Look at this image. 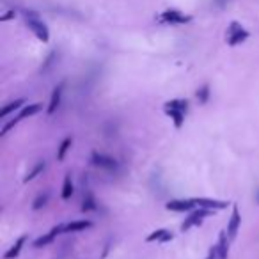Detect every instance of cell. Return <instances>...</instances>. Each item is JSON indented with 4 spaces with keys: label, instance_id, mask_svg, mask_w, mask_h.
Returning <instances> with one entry per match:
<instances>
[{
    "label": "cell",
    "instance_id": "9",
    "mask_svg": "<svg viewBox=\"0 0 259 259\" xmlns=\"http://www.w3.org/2000/svg\"><path fill=\"white\" fill-rule=\"evenodd\" d=\"M195 206L193 199H176V201H169L165 204L169 211H178V213H183V211H190Z\"/></svg>",
    "mask_w": 259,
    "mask_h": 259
},
{
    "label": "cell",
    "instance_id": "11",
    "mask_svg": "<svg viewBox=\"0 0 259 259\" xmlns=\"http://www.w3.org/2000/svg\"><path fill=\"white\" fill-rule=\"evenodd\" d=\"M62 91H64V82H61V84L57 85V87L52 91V98H50V103H48V109H46V112H48L50 115L55 112V110L59 109V105H61V98H62Z\"/></svg>",
    "mask_w": 259,
    "mask_h": 259
},
{
    "label": "cell",
    "instance_id": "10",
    "mask_svg": "<svg viewBox=\"0 0 259 259\" xmlns=\"http://www.w3.org/2000/svg\"><path fill=\"white\" fill-rule=\"evenodd\" d=\"M229 234L227 231H220L219 243H217V259H227L229 258Z\"/></svg>",
    "mask_w": 259,
    "mask_h": 259
},
{
    "label": "cell",
    "instance_id": "25",
    "mask_svg": "<svg viewBox=\"0 0 259 259\" xmlns=\"http://www.w3.org/2000/svg\"><path fill=\"white\" fill-rule=\"evenodd\" d=\"M9 18H14V11H7V13H5L4 16L0 18V20H2V22H7Z\"/></svg>",
    "mask_w": 259,
    "mask_h": 259
},
{
    "label": "cell",
    "instance_id": "1",
    "mask_svg": "<svg viewBox=\"0 0 259 259\" xmlns=\"http://www.w3.org/2000/svg\"><path fill=\"white\" fill-rule=\"evenodd\" d=\"M25 22H27V27L34 32V36L37 37V39L43 41V43H48L50 41V31H48V27H46V23H44L43 20L39 18V14L36 13V11H27Z\"/></svg>",
    "mask_w": 259,
    "mask_h": 259
},
{
    "label": "cell",
    "instance_id": "23",
    "mask_svg": "<svg viewBox=\"0 0 259 259\" xmlns=\"http://www.w3.org/2000/svg\"><path fill=\"white\" fill-rule=\"evenodd\" d=\"M165 233H167V229H156V231H153V233L149 234V236L146 238V242H160L163 236H165Z\"/></svg>",
    "mask_w": 259,
    "mask_h": 259
},
{
    "label": "cell",
    "instance_id": "16",
    "mask_svg": "<svg viewBox=\"0 0 259 259\" xmlns=\"http://www.w3.org/2000/svg\"><path fill=\"white\" fill-rule=\"evenodd\" d=\"M165 114L172 119V123H174L176 128H181L185 123V114L181 110H174V109H165Z\"/></svg>",
    "mask_w": 259,
    "mask_h": 259
},
{
    "label": "cell",
    "instance_id": "3",
    "mask_svg": "<svg viewBox=\"0 0 259 259\" xmlns=\"http://www.w3.org/2000/svg\"><path fill=\"white\" fill-rule=\"evenodd\" d=\"M211 213H213V210H206V208H199V210L192 211L186 219H185L183 225H181V231H188V229L195 227V225H201L202 224V220L206 219V217H210Z\"/></svg>",
    "mask_w": 259,
    "mask_h": 259
},
{
    "label": "cell",
    "instance_id": "6",
    "mask_svg": "<svg viewBox=\"0 0 259 259\" xmlns=\"http://www.w3.org/2000/svg\"><path fill=\"white\" fill-rule=\"evenodd\" d=\"M64 225L66 224H57L55 227H52L46 234H43V236H39L37 240L34 242V247L36 249H43V247L50 245V243H53V240L59 236V234L64 233Z\"/></svg>",
    "mask_w": 259,
    "mask_h": 259
},
{
    "label": "cell",
    "instance_id": "20",
    "mask_svg": "<svg viewBox=\"0 0 259 259\" xmlns=\"http://www.w3.org/2000/svg\"><path fill=\"white\" fill-rule=\"evenodd\" d=\"M73 181H71V174H66V178H64V185H62V199L64 201H68V199L73 195Z\"/></svg>",
    "mask_w": 259,
    "mask_h": 259
},
{
    "label": "cell",
    "instance_id": "8",
    "mask_svg": "<svg viewBox=\"0 0 259 259\" xmlns=\"http://www.w3.org/2000/svg\"><path fill=\"white\" fill-rule=\"evenodd\" d=\"M240 225H242V213H240L236 204H233V215H231V220H229V225H227L229 240H234V238H236Z\"/></svg>",
    "mask_w": 259,
    "mask_h": 259
},
{
    "label": "cell",
    "instance_id": "24",
    "mask_svg": "<svg viewBox=\"0 0 259 259\" xmlns=\"http://www.w3.org/2000/svg\"><path fill=\"white\" fill-rule=\"evenodd\" d=\"M197 100H199V103H202V105L210 100V87H208V85H202V87L197 91Z\"/></svg>",
    "mask_w": 259,
    "mask_h": 259
},
{
    "label": "cell",
    "instance_id": "19",
    "mask_svg": "<svg viewBox=\"0 0 259 259\" xmlns=\"http://www.w3.org/2000/svg\"><path fill=\"white\" fill-rule=\"evenodd\" d=\"M71 144H73V139H71V137H66V139L61 142V146H59V149H57V160H59V162H62V160H64L66 153L71 149Z\"/></svg>",
    "mask_w": 259,
    "mask_h": 259
},
{
    "label": "cell",
    "instance_id": "5",
    "mask_svg": "<svg viewBox=\"0 0 259 259\" xmlns=\"http://www.w3.org/2000/svg\"><path fill=\"white\" fill-rule=\"evenodd\" d=\"M91 162L92 165H96V167H101V169H107V171H114V169H117V160L112 158V156H109V154H103V153H98V151H94V153L91 154Z\"/></svg>",
    "mask_w": 259,
    "mask_h": 259
},
{
    "label": "cell",
    "instance_id": "13",
    "mask_svg": "<svg viewBox=\"0 0 259 259\" xmlns=\"http://www.w3.org/2000/svg\"><path fill=\"white\" fill-rule=\"evenodd\" d=\"M25 242H27V236H20V238H18L16 242L13 243V247H11V249H9V251L4 254V259H14V258H18V256H20V252H22L23 245H25Z\"/></svg>",
    "mask_w": 259,
    "mask_h": 259
},
{
    "label": "cell",
    "instance_id": "17",
    "mask_svg": "<svg viewBox=\"0 0 259 259\" xmlns=\"http://www.w3.org/2000/svg\"><path fill=\"white\" fill-rule=\"evenodd\" d=\"M96 201L92 197L91 192H84V199H82V211L87 213V211H94L96 210Z\"/></svg>",
    "mask_w": 259,
    "mask_h": 259
},
{
    "label": "cell",
    "instance_id": "21",
    "mask_svg": "<svg viewBox=\"0 0 259 259\" xmlns=\"http://www.w3.org/2000/svg\"><path fill=\"white\" fill-rule=\"evenodd\" d=\"M44 167H46V165H44V162H37V163L34 165V169H32V171L29 172V174H27L25 178H23V183H29V181L36 180V178H37V176H39L41 172L44 171Z\"/></svg>",
    "mask_w": 259,
    "mask_h": 259
},
{
    "label": "cell",
    "instance_id": "26",
    "mask_svg": "<svg viewBox=\"0 0 259 259\" xmlns=\"http://www.w3.org/2000/svg\"><path fill=\"white\" fill-rule=\"evenodd\" d=\"M206 259H217V247H215V249H211L210 254H208V258H206Z\"/></svg>",
    "mask_w": 259,
    "mask_h": 259
},
{
    "label": "cell",
    "instance_id": "27",
    "mask_svg": "<svg viewBox=\"0 0 259 259\" xmlns=\"http://www.w3.org/2000/svg\"><path fill=\"white\" fill-rule=\"evenodd\" d=\"M256 201H258V202H259V190H258V197H256Z\"/></svg>",
    "mask_w": 259,
    "mask_h": 259
},
{
    "label": "cell",
    "instance_id": "15",
    "mask_svg": "<svg viewBox=\"0 0 259 259\" xmlns=\"http://www.w3.org/2000/svg\"><path fill=\"white\" fill-rule=\"evenodd\" d=\"M23 107H25V100H23V98H18V100L11 101V103H7V105L2 109V112H0V117L5 119L9 114H11V112H14V110H18V109H23Z\"/></svg>",
    "mask_w": 259,
    "mask_h": 259
},
{
    "label": "cell",
    "instance_id": "4",
    "mask_svg": "<svg viewBox=\"0 0 259 259\" xmlns=\"http://www.w3.org/2000/svg\"><path fill=\"white\" fill-rule=\"evenodd\" d=\"M192 18L183 14L181 11L178 9H167V11H163L162 16H160V22L163 23H169V25H183V23H188Z\"/></svg>",
    "mask_w": 259,
    "mask_h": 259
},
{
    "label": "cell",
    "instance_id": "2",
    "mask_svg": "<svg viewBox=\"0 0 259 259\" xmlns=\"http://www.w3.org/2000/svg\"><path fill=\"white\" fill-rule=\"evenodd\" d=\"M249 31L243 29V25H240L238 22H231L227 29V44L229 46H236V44H242L243 41L249 39Z\"/></svg>",
    "mask_w": 259,
    "mask_h": 259
},
{
    "label": "cell",
    "instance_id": "22",
    "mask_svg": "<svg viewBox=\"0 0 259 259\" xmlns=\"http://www.w3.org/2000/svg\"><path fill=\"white\" fill-rule=\"evenodd\" d=\"M50 199V192H44V193H39L37 197L34 199V202H32V210H41L43 206H46V202H48Z\"/></svg>",
    "mask_w": 259,
    "mask_h": 259
},
{
    "label": "cell",
    "instance_id": "18",
    "mask_svg": "<svg viewBox=\"0 0 259 259\" xmlns=\"http://www.w3.org/2000/svg\"><path fill=\"white\" fill-rule=\"evenodd\" d=\"M165 109H174V110H181L183 114L188 112V101L186 100H171L165 103Z\"/></svg>",
    "mask_w": 259,
    "mask_h": 259
},
{
    "label": "cell",
    "instance_id": "7",
    "mask_svg": "<svg viewBox=\"0 0 259 259\" xmlns=\"http://www.w3.org/2000/svg\"><path fill=\"white\" fill-rule=\"evenodd\" d=\"M193 202L195 206L199 208H206V210H225L229 206L225 201H217V199H208V197H193Z\"/></svg>",
    "mask_w": 259,
    "mask_h": 259
},
{
    "label": "cell",
    "instance_id": "12",
    "mask_svg": "<svg viewBox=\"0 0 259 259\" xmlns=\"http://www.w3.org/2000/svg\"><path fill=\"white\" fill-rule=\"evenodd\" d=\"M89 227H92L91 220H75V222L64 225V233H78V231H85Z\"/></svg>",
    "mask_w": 259,
    "mask_h": 259
},
{
    "label": "cell",
    "instance_id": "14",
    "mask_svg": "<svg viewBox=\"0 0 259 259\" xmlns=\"http://www.w3.org/2000/svg\"><path fill=\"white\" fill-rule=\"evenodd\" d=\"M41 110H43V105H41V103H32V105H25L22 110H20V114H18L16 117L20 119V121H23V119L36 115L37 112H41Z\"/></svg>",
    "mask_w": 259,
    "mask_h": 259
}]
</instances>
